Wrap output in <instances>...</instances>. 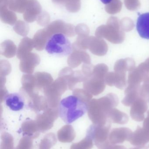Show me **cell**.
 Segmentation results:
<instances>
[{"label": "cell", "mask_w": 149, "mask_h": 149, "mask_svg": "<svg viewBox=\"0 0 149 149\" xmlns=\"http://www.w3.org/2000/svg\"><path fill=\"white\" fill-rule=\"evenodd\" d=\"M86 103L75 95H70L60 101L59 106V117L66 124H71L87 112Z\"/></svg>", "instance_id": "obj_1"}, {"label": "cell", "mask_w": 149, "mask_h": 149, "mask_svg": "<svg viewBox=\"0 0 149 149\" xmlns=\"http://www.w3.org/2000/svg\"><path fill=\"white\" fill-rule=\"evenodd\" d=\"M45 49L48 54L57 57L67 56L73 52L71 41L62 33L52 35L46 42Z\"/></svg>", "instance_id": "obj_2"}, {"label": "cell", "mask_w": 149, "mask_h": 149, "mask_svg": "<svg viewBox=\"0 0 149 149\" xmlns=\"http://www.w3.org/2000/svg\"><path fill=\"white\" fill-rule=\"evenodd\" d=\"M4 102L6 106L12 111H20L24 107V99L17 93L8 94L4 97Z\"/></svg>", "instance_id": "obj_3"}, {"label": "cell", "mask_w": 149, "mask_h": 149, "mask_svg": "<svg viewBox=\"0 0 149 149\" xmlns=\"http://www.w3.org/2000/svg\"><path fill=\"white\" fill-rule=\"evenodd\" d=\"M136 29L141 37L149 39V12L139 15L136 22Z\"/></svg>", "instance_id": "obj_4"}, {"label": "cell", "mask_w": 149, "mask_h": 149, "mask_svg": "<svg viewBox=\"0 0 149 149\" xmlns=\"http://www.w3.org/2000/svg\"><path fill=\"white\" fill-rule=\"evenodd\" d=\"M100 1L104 4H108V3H110L113 0H100Z\"/></svg>", "instance_id": "obj_5"}]
</instances>
